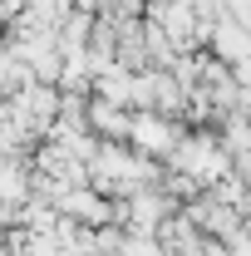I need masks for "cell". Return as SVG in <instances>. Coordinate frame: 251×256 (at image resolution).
Returning a JSON list of instances; mask_svg holds the SVG:
<instances>
[{
  "label": "cell",
  "mask_w": 251,
  "mask_h": 256,
  "mask_svg": "<svg viewBox=\"0 0 251 256\" xmlns=\"http://www.w3.org/2000/svg\"><path fill=\"white\" fill-rule=\"evenodd\" d=\"M217 138H222V148H226L232 158H236V153H246V148H251V118L242 114V108H232V114L217 124Z\"/></svg>",
  "instance_id": "277c9868"
},
{
  "label": "cell",
  "mask_w": 251,
  "mask_h": 256,
  "mask_svg": "<svg viewBox=\"0 0 251 256\" xmlns=\"http://www.w3.org/2000/svg\"><path fill=\"white\" fill-rule=\"evenodd\" d=\"M178 207H182V202L168 197L158 182H153V188H138V192H128V197H124V226H128V232H158Z\"/></svg>",
  "instance_id": "7a4b0ae2"
},
{
  "label": "cell",
  "mask_w": 251,
  "mask_h": 256,
  "mask_svg": "<svg viewBox=\"0 0 251 256\" xmlns=\"http://www.w3.org/2000/svg\"><path fill=\"white\" fill-rule=\"evenodd\" d=\"M89 128L108 143H128V128H133V108L124 104H108V98L89 94Z\"/></svg>",
  "instance_id": "3957f363"
},
{
  "label": "cell",
  "mask_w": 251,
  "mask_h": 256,
  "mask_svg": "<svg viewBox=\"0 0 251 256\" xmlns=\"http://www.w3.org/2000/svg\"><path fill=\"white\" fill-rule=\"evenodd\" d=\"M232 178H236L242 188H251V148H246V153H236V158H232Z\"/></svg>",
  "instance_id": "8992f818"
},
{
  "label": "cell",
  "mask_w": 251,
  "mask_h": 256,
  "mask_svg": "<svg viewBox=\"0 0 251 256\" xmlns=\"http://www.w3.org/2000/svg\"><path fill=\"white\" fill-rule=\"evenodd\" d=\"M118 256H168V246H162V236H158V232H124Z\"/></svg>",
  "instance_id": "5b68a950"
},
{
  "label": "cell",
  "mask_w": 251,
  "mask_h": 256,
  "mask_svg": "<svg viewBox=\"0 0 251 256\" xmlns=\"http://www.w3.org/2000/svg\"><path fill=\"white\" fill-rule=\"evenodd\" d=\"M182 133H188V124H182V118H168V114H158V108H133L128 143H133L143 158L168 162V158H172V148L182 143Z\"/></svg>",
  "instance_id": "6da1fadb"
}]
</instances>
